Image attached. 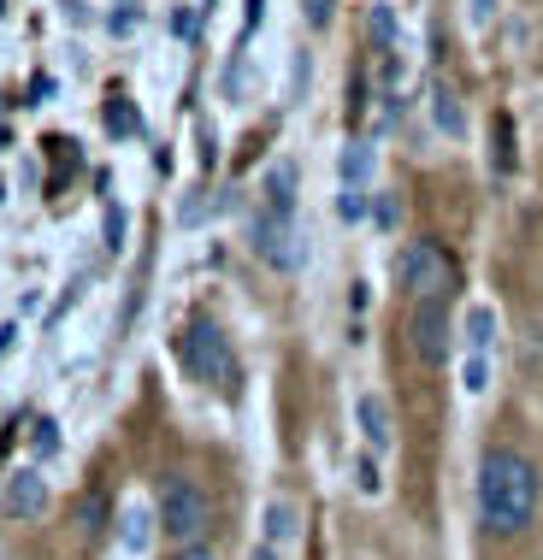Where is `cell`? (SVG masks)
Segmentation results:
<instances>
[{
    "mask_svg": "<svg viewBox=\"0 0 543 560\" xmlns=\"http://www.w3.org/2000/svg\"><path fill=\"white\" fill-rule=\"evenodd\" d=\"M538 502H543V478L532 454L485 448V460H478V525H485V537L496 542L525 537L538 525Z\"/></svg>",
    "mask_w": 543,
    "mask_h": 560,
    "instance_id": "obj_1",
    "label": "cell"
},
{
    "mask_svg": "<svg viewBox=\"0 0 543 560\" xmlns=\"http://www.w3.org/2000/svg\"><path fill=\"white\" fill-rule=\"evenodd\" d=\"M177 360H184V372L195 384L219 389V396H236V389H243V360H236L224 325L207 319V313H195V319L177 330Z\"/></svg>",
    "mask_w": 543,
    "mask_h": 560,
    "instance_id": "obj_2",
    "label": "cell"
},
{
    "mask_svg": "<svg viewBox=\"0 0 543 560\" xmlns=\"http://www.w3.org/2000/svg\"><path fill=\"white\" fill-rule=\"evenodd\" d=\"M396 283L414 301H426V295H455L461 290V266H455V254L443 248V242H407V248L396 254Z\"/></svg>",
    "mask_w": 543,
    "mask_h": 560,
    "instance_id": "obj_3",
    "label": "cell"
},
{
    "mask_svg": "<svg viewBox=\"0 0 543 560\" xmlns=\"http://www.w3.org/2000/svg\"><path fill=\"white\" fill-rule=\"evenodd\" d=\"M213 525V502H207V490L184 472H172L160 483V532L184 549V542H201V532Z\"/></svg>",
    "mask_w": 543,
    "mask_h": 560,
    "instance_id": "obj_4",
    "label": "cell"
},
{
    "mask_svg": "<svg viewBox=\"0 0 543 560\" xmlns=\"http://www.w3.org/2000/svg\"><path fill=\"white\" fill-rule=\"evenodd\" d=\"M249 248L261 254L272 271H296L301 266V231H296V213L284 207H261L249 219Z\"/></svg>",
    "mask_w": 543,
    "mask_h": 560,
    "instance_id": "obj_5",
    "label": "cell"
},
{
    "mask_svg": "<svg viewBox=\"0 0 543 560\" xmlns=\"http://www.w3.org/2000/svg\"><path fill=\"white\" fill-rule=\"evenodd\" d=\"M407 348H414L426 366H443L449 348H455V325H449V295H426L407 313Z\"/></svg>",
    "mask_w": 543,
    "mask_h": 560,
    "instance_id": "obj_6",
    "label": "cell"
},
{
    "mask_svg": "<svg viewBox=\"0 0 543 560\" xmlns=\"http://www.w3.org/2000/svg\"><path fill=\"white\" fill-rule=\"evenodd\" d=\"M48 508V483H42V472H12L7 483V513H19V520H36V513Z\"/></svg>",
    "mask_w": 543,
    "mask_h": 560,
    "instance_id": "obj_7",
    "label": "cell"
},
{
    "mask_svg": "<svg viewBox=\"0 0 543 560\" xmlns=\"http://www.w3.org/2000/svg\"><path fill=\"white\" fill-rule=\"evenodd\" d=\"M355 425H360V436H367L372 454H384L390 443H396V431H390V407L379 396H360L355 401Z\"/></svg>",
    "mask_w": 543,
    "mask_h": 560,
    "instance_id": "obj_8",
    "label": "cell"
},
{
    "mask_svg": "<svg viewBox=\"0 0 543 560\" xmlns=\"http://www.w3.org/2000/svg\"><path fill=\"white\" fill-rule=\"evenodd\" d=\"M461 330H466V354H490L496 348V307L490 301H473V307H466V319H461Z\"/></svg>",
    "mask_w": 543,
    "mask_h": 560,
    "instance_id": "obj_9",
    "label": "cell"
},
{
    "mask_svg": "<svg viewBox=\"0 0 543 560\" xmlns=\"http://www.w3.org/2000/svg\"><path fill=\"white\" fill-rule=\"evenodd\" d=\"M431 118H437V130H443V136H466V107H461L455 83H443V78L431 83Z\"/></svg>",
    "mask_w": 543,
    "mask_h": 560,
    "instance_id": "obj_10",
    "label": "cell"
},
{
    "mask_svg": "<svg viewBox=\"0 0 543 560\" xmlns=\"http://www.w3.org/2000/svg\"><path fill=\"white\" fill-rule=\"evenodd\" d=\"M261 207H284V213H296V165H272L266 184H261Z\"/></svg>",
    "mask_w": 543,
    "mask_h": 560,
    "instance_id": "obj_11",
    "label": "cell"
},
{
    "mask_svg": "<svg viewBox=\"0 0 543 560\" xmlns=\"http://www.w3.org/2000/svg\"><path fill=\"white\" fill-rule=\"evenodd\" d=\"M154 520H160V513H148V508H125V525H118L125 555H148V542H154Z\"/></svg>",
    "mask_w": 543,
    "mask_h": 560,
    "instance_id": "obj_12",
    "label": "cell"
},
{
    "mask_svg": "<svg viewBox=\"0 0 543 560\" xmlns=\"http://www.w3.org/2000/svg\"><path fill=\"white\" fill-rule=\"evenodd\" d=\"M490 136H496V177H508V172H515V118L496 113L490 118Z\"/></svg>",
    "mask_w": 543,
    "mask_h": 560,
    "instance_id": "obj_13",
    "label": "cell"
},
{
    "mask_svg": "<svg viewBox=\"0 0 543 560\" xmlns=\"http://www.w3.org/2000/svg\"><path fill=\"white\" fill-rule=\"evenodd\" d=\"M290 537H296V508L290 502H266V542H278V549H284Z\"/></svg>",
    "mask_w": 543,
    "mask_h": 560,
    "instance_id": "obj_14",
    "label": "cell"
},
{
    "mask_svg": "<svg viewBox=\"0 0 543 560\" xmlns=\"http://www.w3.org/2000/svg\"><path fill=\"white\" fill-rule=\"evenodd\" d=\"M461 389H466V396H485V389H490V354H466Z\"/></svg>",
    "mask_w": 543,
    "mask_h": 560,
    "instance_id": "obj_15",
    "label": "cell"
},
{
    "mask_svg": "<svg viewBox=\"0 0 543 560\" xmlns=\"http://www.w3.org/2000/svg\"><path fill=\"white\" fill-rule=\"evenodd\" d=\"M367 172H372V148L367 142H349V154H343V184L367 189Z\"/></svg>",
    "mask_w": 543,
    "mask_h": 560,
    "instance_id": "obj_16",
    "label": "cell"
},
{
    "mask_svg": "<svg viewBox=\"0 0 543 560\" xmlns=\"http://www.w3.org/2000/svg\"><path fill=\"white\" fill-rule=\"evenodd\" d=\"M107 130H113V136H136V130H142V118H136V107H130L125 95L107 101Z\"/></svg>",
    "mask_w": 543,
    "mask_h": 560,
    "instance_id": "obj_17",
    "label": "cell"
},
{
    "mask_svg": "<svg viewBox=\"0 0 543 560\" xmlns=\"http://www.w3.org/2000/svg\"><path fill=\"white\" fill-rule=\"evenodd\" d=\"M367 30L384 42V48H396V7H390V0H379V7L367 12Z\"/></svg>",
    "mask_w": 543,
    "mask_h": 560,
    "instance_id": "obj_18",
    "label": "cell"
},
{
    "mask_svg": "<svg viewBox=\"0 0 543 560\" xmlns=\"http://www.w3.org/2000/svg\"><path fill=\"white\" fill-rule=\"evenodd\" d=\"M355 490H360V495H379V490H384V472H379V460H372V448L355 460Z\"/></svg>",
    "mask_w": 543,
    "mask_h": 560,
    "instance_id": "obj_19",
    "label": "cell"
},
{
    "mask_svg": "<svg viewBox=\"0 0 543 560\" xmlns=\"http://www.w3.org/2000/svg\"><path fill=\"white\" fill-rule=\"evenodd\" d=\"M301 19H308V30H331V19H337V0H301Z\"/></svg>",
    "mask_w": 543,
    "mask_h": 560,
    "instance_id": "obj_20",
    "label": "cell"
},
{
    "mask_svg": "<svg viewBox=\"0 0 543 560\" xmlns=\"http://www.w3.org/2000/svg\"><path fill=\"white\" fill-rule=\"evenodd\" d=\"M337 213H343V219L372 213V207H367V189H360V184H343V195H337Z\"/></svg>",
    "mask_w": 543,
    "mask_h": 560,
    "instance_id": "obj_21",
    "label": "cell"
},
{
    "mask_svg": "<svg viewBox=\"0 0 543 560\" xmlns=\"http://www.w3.org/2000/svg\"><path fill=\"white\" fill-rule=\"evenodd\" d=\"M396 219H402L396 195H372V224H379V231H396Z\"/></svg>",
    "mask_w": 543,
    "mask_h": 560,
    "instance_id": "obj_22",
    "label": "cell"
},
{
    "mask_svg": "<svg viewBox=\"0 0 543 560\" xmlns=\"http://www.w3.org/2000/svg\"><path fill=\"white\" fill-rule=\"evenodd\" d=\"M125 231H130V219H125V207H107V248L118 254L125 248Z\"/></svg>",
    "mask_w": 543,
    "mask_h": 560,
    "instance_id": "obj_23",
    "label": "cell"
},
{
    "mask_svg": "<svg viewBox=\"0 0 543 560\" xmlns=\"http://www.w3.org/2000/svg\"><path fill=\"white\" fill-rule=\"evenodd\" d=\"M496 19V0H466V24H473V30H485Z\"/></svg>",
    "mask_w": 543,
    "mask_h": 560,
    "instance_id": "obj_24",
    "label": "cell"
},
{
    "mask_svg": "<svg viewBox=\"0 0 543 560\" xmlns=\"http://www.w3.org/2000/svg\"><path fill=\"white\" fill-rule=\"evenodd\" d=\"M59 448V425L54 419H36V454H54Z\"/></svg>",
    "mask_w": 543,
    "mask_h": 560,
    "instance_id": "obj_25",
    "label": "cell"
},
{
    "mask_svg": "<svg viewBox=\"0 0 543 560\" xmlns=\"http://www.w3.org/2000/svg\"><path fill=\"white\" fill-rule=\"evenodd\" d=\"M177 560H219V555L201 549V542H184V549H177Z\"/></svg>",
    "mask_w": 543,
    "mask_h": 560,
    "instance_id": "obj_26",
    "label": "cell"
},
{
    "mask_svg": "<svg viewBox=\"0 0 543 560\" xmlns=\"http://www.w3.org/2000/svg\"><path fill=\"white\" fill-rule=\"evenodd\" d=\"M254 560H278V542H266V537H261V549H254Z\"/></svg>",
    "mask_w": 543,
    "mask_h": 560,
    "instance_id": "obj_27",
    "label": "cell"
},
{
    "mask_svg": "<svg viewBox=\"0 0 543 560\" xmlns=\"http://www.w3.org/2000/svg\"><path fill=\"white\" fill-rule=\"evenodd\" d=\"M0 12H7V7H0Z\"/></svg>",
    "mask_w": 543,
    "mask_h": 560,
    "instance_id": "obj_28",
    "label": "cell"
}]
</instances>
